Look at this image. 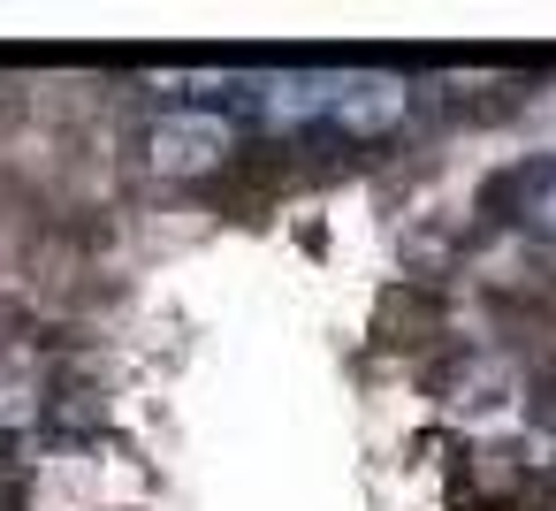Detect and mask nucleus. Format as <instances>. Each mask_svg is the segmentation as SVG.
Returning <instances> with one entry per match:
<instances>
[{"instance_id":"nucleus-1","label":"nucleus","mask_w":556,"mask_h":511,"mask_svg":"<svg viewBox=\"0 0 556 511\" xmlns=\"http://www.w3.org/2000/svg\"><path fill=\"white\" fill-rule=\"evenodd\" d=\"M229 153H237V123H229L222 108H176V115H161V123L146 130V161H153V176H176V184L214 176Z\"/></svg>"},{"instance_id":"nucleus-2","label":"nucleus","mask_w":556,"mask_h":511,"mask_svg":"<svg viewBox=\"0 0 556 511\" xmlns=\"http://www.w3.org/2000/svg\"><path fill=\"white\" fill-rule=\"evenodd\" d=\"M336 85H343V70H305V77H252V115L267 123V130H298V123H328V108H336Z\"/></svg>"},{"instance_id":"nucleus-3","label":"nucleus","mask_w":556,"mask_h":511,"mask_svg":"<svg viewBox=\"0 0 556 511\" xmlns=\"http://www.w3.org/2000/svg\"><path fill=\"white\" fill-rule=\"evenodd\" d=\"M404 108H412L404 77H381V70H343L328 123H336V130H351V138H381V130H396V123H404Z\"/></svg>"}]
</instances>
